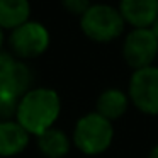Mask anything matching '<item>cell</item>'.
Listing matches in <instances>:
<instances>
[{
	"mask_svg": "<svg viewBox=\"0 0 158 158\" xmlns=\"http://www.w3.org/2000/svg\"><path fill=\"white\" fill-rule=\"evenodd\" d=\"M129 95L127 92L116 87H109L104 92H100V95L97 97L95 104V112L100 114L102 117H106L107 121L114 123V121L121 119L129 109Z\"/></svg>",
	"mask_w": 158,
	"mask_h": 158,
	"instance_id": "cell-9",
	"label": "cell"
},
{
	"mask_svg": "<svg viewBox=\"0 0 158 158\" xmlns=\"http://www.w3.org/2000/svg\"><path fill=\"white\" fill-rule=\"evenodd\" d=\"M38 146L46 158H63L70 151V139L61 129L51 127L38 136Z\"/></svg>",
	"mask_w": 158,
	"mask_h": 158,
	"instance_id": "cell-12",
	"label": "cell"
},
{
	"mask_svg": "<svg viewBox=\"0 0 158 158\" xmlns=\"http://www.w3.org/2000/svg\"><path fill=\"white\" fill-rule=\"evenodd\" d=\"M31 83L32 73L26 63L0 53V97L21 100L31 90Z\"/></svg>",
	"mask_w": 158,
	"mask_h": 158,
	"instance_id": "cell-6",
	"label": "cell"
},
{
	"mask_svg": "<svg viewBox=\"0 0 158 158\" xmlns=\"http://www.w3.org/2000/svg\"><path fill=\"white\" fill-rule=\"evenodd\" d=\"M117 10L126 26L133 29H150L158 17V0H119Z\"/></svg>",
	"mask_w": 158,
	"mask_h": 158,
	"instance_id": "cell-8",
	"label": "cell"
},
{
	"mask_svg": "<svg viewBox=\"0 0 158 158\" xmlns=\"http://www.w3.org/2000/svg\"><path fill=\"white\" fill-rule=\"evenodd\" d=\"M148 158H158V143L150 150V153H148Z\"/></svg>",
	"mask_w": 158,
	"mask_h": 158,
	"instance_id": "cell-15",
	"label": "cell"
},
{
	"mask_svg": "<svg viewBox=\"0 0 158 158\" xmlns=\"http://www.w3.org/2000/svg\"><path fill=\"white\" fill-rule=\"evenodd\" d=\"M29 143V133L17 121L0 123V156H14L24 151Z\"/></svg>",
	"mask_w": 158,
	"mask_h": 158,
	"instance_id": "cell-10",
	"label": "cell"
},
{
	"mask_svg": "<svg viewBox=\"0 0 158 158\" xmlns=\"http://www.w3.org/2000/svg\"><path fill=\"white\" fill-rule=\"evenodd\" d=\"M82 32L95 43H110L124 32L126 22L117 7L109 4H92L80 17Z\"/></svg>",
	"mask_w": 158,
	"mask_h": 158,
	"instance_id": "cell-3",
	"label": "cell"
},
{
	"mask_svg": "<svg viewBox=\"0 0 158 158\" xmlns=\"http://www.w3.org/2000/svg\"><path fill=\"white\" fill-rule=\"evenodd\" d=\"M10 46L19 58H36L49 46V32L39 22H26L10 34Z\"/></svg>",
	"mask_w": 158,
	"mask_h": 158,
	"instance_id": "cell-7",
	"label": "cell"
},
{
	"mask_svg": "<svg viewBox=\"0 0 158 158\" xmlns=\"http://www.w3.org/2000/svg\"><path fill=\"white\" fill-rule=\"evenodd\" d=\"M29 0H0V27L17 29L29 22Z\"/></svg>",
	"mask_w": 158,
	"mask_h": 158,
	"instance_id": "cell-11",
	"label": "cell"
},
{
	"mask_svg": "<svg viewBox=\"0 0 158 158\" xmlns=\"http://www.w3.org/2000/svg\"><path fill=\"white\" fill-rule=\"evenodd\" d=\"M61 112L60 95L51 89H31L17 106V123L29 134H43L51 129Z\"/></svg>",
	"mask_w": 158,
	"mask_h": 158,
	"instance_id": "cell-1",
	"label": "cell"
},
{
	"mask_svg": "<svg viewBox=\"0 0 158 158\" xmlns=\"http://www.w3.org/2000/svg\"><path fill=\"white\" fill-rule=\"evenodd\" d=\"M2 43H4V34H2V27H0V49H2Z\"/></svg>",
	"mask_w": 158,
	"mask_h": 158,
	"instance_id": "cell-17",
	"label": "cell"
},
{
	"mask_svg": "<svg viewBox=\"0 0 158 158\" xmlns=\"http://www.w3.org/2000/svg\"><path fill=\"white\" fill-rule=\"evenodd\" d=\"M129 100L139 112L158 116V66L134 70L127 87Z\"/></svg>",
	"mask_w": 158,
	"mask_h": 158,
	"instance_id": "cell-4",
	"label": "cell"
},
{
	"mask_svg": "<svg viewBox=\"0 0 158 158\" xmlns=\"http://www.w3.org/2000/svg\"><path fill=\"white\" fill-rule=\"evenodd\" d=\"M114 141L112 123L97 112L82 116L73 129V143L82 153L95 156L109 150Z\"/></svg>",
	"mask_w": 158,
	"mask_h": 158,
	"instance_id": "cell-2",
	"label": "cell"
},
{
	"mask_svg": "<svg viewBox=\"0 0 158 158\" xmlns=\"http://www.w3.org/2000/svg\"><path fill=\"white\" fill-rule=\"evenodd\" d=\"M150 31H151V32H153V34H155V36H156V39H158V17H156V19H155V22H153V24H151V27H150Z\"/></svg>",
	"mask_w": 158,
	"mask_h": 158,
	"instance_id": "cell-16",
	"label": "cell"
},
{
	"mask_svg": "<svg viewBox=\"0 0 158 158\" xmlns=\"http://www.w3.org/2000/svg\"><path fill=\"white\" fill-rule=\"evenodd\" d=\"M158 56V39L150 29H131L123 41V58L127 66L141 70L155 65Z\"/></svg>",
	"mask_w": 158,
	"mask_h": 158,
	"instance_id": "cell-5",
	"label": "cell"
},
{
	"mask_svg": "<svg viewBox=\"0 0 158 158\" xmlns=\"http://www.w3.org/2000/svg\"><path fill=\"white\" fill-rule=\"evenodd\" d=\"M63 2V7L70 12V14H75L82 17L87 10L90 9V0H61Z\"/></svg>",
	"mask_w": 158,
	"mask_h": 158,
	"instance_id": "cell-14",
	"label": "cell"
},
{
	"mask_svg": "<svg viewBox=\"0 0 158 158\" xmlns=\"http://www.w3.org/2000/svg\"><path fill=\"white\" fill-rule=\"evenodd\" d=\"M19 100L7 99V97H0V123L2 121H10L14 114H17Z\"/></svg>",
	"mask_w": 158,
	"mask_h": 158,
	"instance_id": "cell-13",
	"label": "cell"
}]
</instances>
